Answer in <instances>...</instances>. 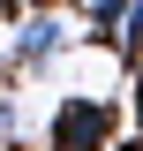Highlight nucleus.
<instances>
[{"instance_id":"nucleus-1","label":"nucleus","mask_w":143,"mask_h":151,"mask_svg":"<svg viewBox=\"0 0 143 151\" xmlns=\"http://www.w3.org/2000/svg\"><path fill=\"white\" fill-rule=\"evenodd\" d=\"M75 38H83V30H75L68 8L30 0V8H15V15H8V53H0V68H8V76H38V68H53Z\"/></svg>"},{"instance_id":"nucleus-2","label":"nucleus","mask_w":143,"mask_h":151,"mask_svg":"<svg viewBox=\"0 0 143 151\" xmlns=\"http://www.w3.org/2000/svg\"><path fill=\"white\" fill-rule=\"evenodd\" d=\"M113 136H121V106L98 91H68L45 113V151H106Z\"/></svg>"},{"instance_id":"nucleus-3","label":"nucleus","mask_w":143,"mask_h":151,"mask_svg":"<svg viewBox=\"0 0 143 151\" xmlns=\"http://www.w3.org/2000/svg\"><path fill=\"white\" fill-rule=\"evenodd\" d=\"M121 15H128V0H75V23H83V38H98V45H113Z\"/></svg>"},{"instance_id":"nucleus-4","label":"nucleus","mask_w":143,"mask_h":151,"mask_svg":"<svg viewBox=\"0 0 143 151\" xmlns=\"http://www.w3.org/2000/svg\"><path fill=\"white\" fill-rule=\"evenodd\" d=\"M113 45H121L128 60L143 53V0H128V15H121V30H113Z\"/></svg>"},{"instance_id":"nucleus-5","label":"nucleus","mask_w":143,"mask_h":151,"mask_svg":"<svg viewBox=\"0 0 143 151\" xmlns=\"http://www.w3.org/2000/svg\"><path fill=\"white\" fill-rule=\"evenodd\" d=\"M121 106H128V121H136V136H143V53L128 60V98Z\"/></svg>"},{"instance_id":"nucleus-6","label":"nucleus","mask_w":143,"mask_h":151,"mask_svg":"<svg viewBox=\"0 0 143 151\" xmlns=\"http://www.w3.org/2000/svg\"><path fill=\"white\" fill-rule=\"evenodd\" d=\"M106 151H143V136H113V144H106Z\"/></svg>"},{"instance_id":"nucleus-7","label":"nucleus","mask_w":143,"mask_h":151,"mask_svg":"<svg viewBox=\"0 0 143 151\" xmlns=\"http://www.w3.org/2000/svg\"><path fill=\"white\" fill-rule=\"evenodd\" d=\"M8 8H30V0H8Z\"/></svg>"}]
</instances>
